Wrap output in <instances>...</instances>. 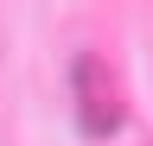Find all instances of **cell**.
I'll list each match as a JSON object with an SVG mask.
<instances>
[{"mask_svg": "<svg viewBox=\"0 0 153 146\" xmlns=\"http://www.w3.org/2000/svg\"><path fill=\"white\" fill-rule=\"evenodd\" d=\"M70 102H76V121H83L89 140H108L128 121V89H121V76H115V64L102 51H83L70 64Z\"/></svg>", "mask_w": 153, "mask_h": 146, "instance_id": "1", "label": "cell"}]
</instances>
